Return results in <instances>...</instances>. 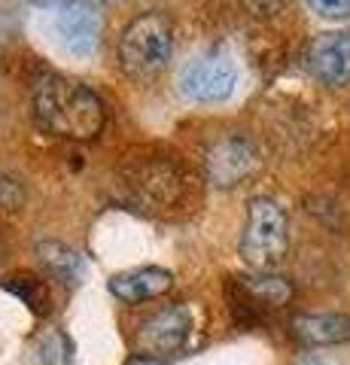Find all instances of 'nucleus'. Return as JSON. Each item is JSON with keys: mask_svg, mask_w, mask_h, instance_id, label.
I'll return each mask as SVG.
<instances>
[{"mask_svg": "<svg viewBox=\"0 0 350 365\" xmlns=\"http://www.w3.org/2000/svg\"><path fill=\"white\" fill-rule=\"evenodd\" d=\"M244 6L250 9L253 16H277L289 6V0H244Z\"/></svg>", "mask_w": 350, "mask_h": 365, "instance_id": "a211bd4d", "label": "nucleus"}, {"mask_svg": "<svg viewBox=\"0 0 350 365\" xmlns=\"http://www.w3.org/2000/svg\"><path fill=\"white\" fill-rule=\"evenodd\" d=\"M52 37L67 55L88 58L95 55L101 43V19L92 4H76V0H58L52 9Z\"/></svg>", "mask_w": 350, "mask_h": 365, "instance_id": "423d86ee", "label": "nucleus"}, {"mask_svg": "<svg viewBox=\"0 0 350 365\" xmlns=\"http://www.w3.org/2000/svg\"><path fill=\"white\" fill-rule=\"evenodd\" d=\"M238 86V67L235 58L222 49L205 52L192 58L180 73V91L195 104H220Z\"/></svg>", "mask_w": 350, "mask_h": 365, "instance_id": "39448f33", "label": "nucleus"}, {"mask_svg": "<svg viewBox=\"0 0 350 365\" xmlns=\"http://www.w3.org/2000/svg\"><path fill=\"white\" fill-rule=\"evenodd\" d=\"M289 332L304 347H335L350 341L347 314H299L292 317Z\"/></svg>", "mask_w": 350, "mask_h": 365, "instance_id": "9b49d317", "label": "nucleus"}, {"mask_svg": "<svg viewBox=\"0 0 350 365\" xmlns=\"http://www.w3.org/2000/svg\"><path fill=\"white\" fill-rule=\"evenodd\" d=\"M308 71L323 86H344L350 79V31L317 34L308 46Z\"/></svg>", "mask_w": 350, "mask_h": 365, "instance_id": "1a4fd4ad", "label": "nucleus"}, {"mask_svg": "<svg viewBox=\"0 0 350 365\" xmlns=\"http://www.w3.org/2000/svg\"><path fill=\"white\" fill-rule=\"evenodd\" d=\"M302 365H326V362H320V359H304Z\"/></svg>", "mask_w": 350, "mask_h": 365, "instance_id": "6ab92c4d", "label": "nucleus"}, {"mask_svg": "<svg viewBox=\"0 0 350 365\" xmlns=\"http://www.w3.org/2000/svg\"><path fill=\"white\" fill-rule=\"evenodd\" d=\"M34 119L46 134L64 140H95L104 128V104L92 88L64 73H46L34 86Z\"/></svg>", "mask_w": 350, "mask_h": 365, "instance_id": "f257e3e1", "label": "nucleus"}, {"mask_svg": "<svg viewBox=\"0 0 350 365\" xmlns=\"http://www.w3.org/2000/svg\"><path fill=\"white\" fill-rule=\"evenodd\" d=\"M311 13H317L326 21H344L350 19V0H304Z\"/></svg>", "mask_w": 350, "mask_h": 365, "instance_id": "dca6fc26", "label": "nucleus"}, {"mask_svg": "<svg viewBox=\"0 0 350 365\" xmlns=\"http://www.w3.org/2000/svg\"><path fill=\"white\" fill-rule=\"evenodd\" d=\"M4 289L25 302L34 314L49 311V292H46V287H43V280L34 277V274H13V277L4 280Z\"/></svg>", "mask_w": 350, "mask_h": 365, "instance_id": "4468645a", "label": "nucleus"}, {"mask_svg": "<svg viewBox=\"0 0 350 365\" xmlns=\"http://www.w3.org/2000/svg\"><path fill=\"white\" fill-rule=\"evenodd\" d=\"M171 283H174L171 271L155 268V265H143V268H131V271L116 274V277L110 280V292L125 304H140V302L165 295L171 289Z\"/></svg>", "mask_w": 350, "mask_h": 365, "instance_id": "9d476101", "label": "nucleus"}, {"mask_svg": "<svg viewBox=\"0 0 350 365\" xmlns=\"http://www.w3.org/2000/svg\"><path fill=\"white\" fill-rule=\"evenodd\" d=\"M122 186H125L131 204L143 210H168L177 207L186 195V177L171 158H138L134 165L122 170Z\"/></svg>", "mask_w": 350, "mask_h": 365, "instance_id": "20e7f679", "label": "nucleus"}, {"mask_svg": "<svg viewBox=\"0 0 350 365\" xmlns=\"http://www.w3.org/2000/svg\"><path fill=\"white\" fill-rule=\"evenodd\" d=\"M205 168H207V180L213 186L229 189L235 182H241L256 168V150L241 134L220 137L205 155Z\"/></svg>", "mask_w": 350, "mask_h": 365, "instance_id": "6e6552de", "label": "nucleus"}, {"mask_svg": "<svg viewBox=\"0 0 350 365\" xmlns=\"http://www.w3.org/2000/svg\"><path fill=\"white\" fill-rule=\"evenodd\" d=\"M40 356L46 362H52V365H67L71 362V341H67L61 332H52L40 344Z\"/></svg>", "mask_w": 350, "mask_h": 365, "instance_id": "2eb2a0df", "label": "nucleus"}, {"mask_svg": "<svg viewBox=\"0 0 350 365\" xmlns=\"http://www.w3.org/2000/svg\"><path fill=\"white\" fill-rule=\"evenodd\" d=\"M174 31L171 19L165 13H143L119 37V67L128 79H153L165 71L168 58H171Z\"/></svg>", "mask_w": 350, "mask_h": 365, "instance_id": "f03ea898", "label": "nucleus"}, {"mask_svg": "<svg viewBox=\"0 0 350 365\" xmlns=\"http://www.w3.org/2000/svg\"><path fill=\"white\" fill-rule=\"evenodd\" d=\"M37 259L43 271L49 274V277L61 280V283H73L80 277V268H83V259L76 250H71L67 244H58V241H46L37 247Z\"/></svg>", "mask_w": 350, "mask_h": 365, "instance_id": "f8f14e48", "label": "nucleus"}, {"mask_svg": "<svg viewBox=\"0 0 350 365\" xmlns=\"http://www.w3.org/2000/svg\"><path fill=\"white\" fill-rule=\"evenodd\" d=\"M235 287H238L247 299H253L256 304H287V299L292 295L289 283L280 277H268V274H259V277H235Z\"/></svg>", "mask_w": 350, "mask_h": 365, "instance_id": "ddd939ff", "label": "nucleus"}, {"mask_svg": "<svg viewBox=\"0 0 350 365\" xmlns=\"http://www.w3.org/2000/svg\"><path fill=\"white\" fill-rule=\"evenodd\" d=\"M287 213L274 198L256 195L247 204V225L241 235V256L256 271L277 268L287 256Z\"/></svg>", "mask_w": 350, "mask_h": 365, "instance_id": "7ed1b4c3", "label": "nucleus"}, {"mask_svg": "<svg viewBox=\"0 0 350 365\" xmlns=\"http://www.w3.org/2000/svg\"><path fill=\"white\" fill-rule=\"evenodd\" d=\"M25 204V189L9 174H0V210H21Z\"/></svg>", "mask_w": 350, "mask_h": 365, "instance_id": "f3484780", "label": "nucleus"}, {"mask_svg": "<svg viewBox=\"0 0 350 365\" xmlns=\"http://www.w3.org/2000/svg\"><path fill=\"white\" fill-rule=\"evenodd\" d=\"M192 332V314L186 304H174L168 311L153 314L138 332V350L143 356H171L183 350Z\"/></svg>", "mask_w": 350, "mask_h": 365, "instance_id": "0eeeda50", "label": "nucleus"}]
</instances>
